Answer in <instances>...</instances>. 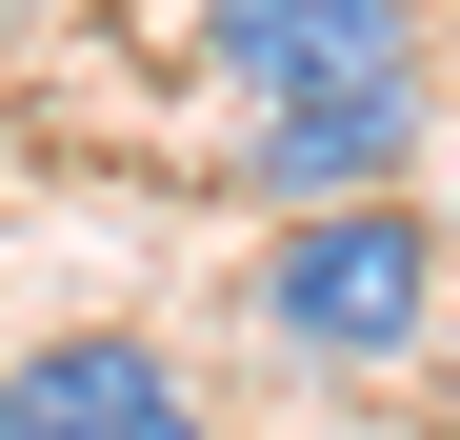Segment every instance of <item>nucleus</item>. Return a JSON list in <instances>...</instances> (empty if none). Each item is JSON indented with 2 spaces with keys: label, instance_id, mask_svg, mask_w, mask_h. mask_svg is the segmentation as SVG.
<instances>
[{
  "label": "nucleus",
  "instance_id": "1",
  "mask_svg": "<svg viewBox=\"0 0 460 440\" xmlns=\"http://www.w3.org/2000/svg\"><path fill=\"white\" fill-rule=\"evenodd\" d=\"M261 340L280 360H401L440 321V220L401 180H360V200H280V241H261Z\"/></svg>",
  "mask_w": 460,
  "mask_h": 440
},
{
  "label": "nucleus",
  "instance_id": "4",
  "mask_svg": "<svg viewBox=\"0 0 460 440\" xmlns=\"http://www.w3.org/2000/svg\"><path fill=\"white\" fill-rule=\"evenodd\" d=\"M21 440H200V381H181L161 340L81 321V340H40V360H21Z\"/></svg>",
  "mask_w": 460,
  "mask_h": 440
},
{
  "label": "nucleus",
  "instance_id": "3",
  "mask_svg": "<svg viewBox=\"0 0 460 440\" xmlns=\"http://www.w3.org/2000/svg\"><path fill=\"white\" fill-rule=\"evenodd\" d=\"M200 60L241 101H321V81H420V0H200Z\"/></svg>",
  "mask_w": 460,
  "mask_h": 440
},
{
  "label": "nucleus",
  "instance_id": "2",
  "mask_svg": "<svg viewBox=\"0 0 460 440\" xmlns=\"http://www.w3.org/2000/svg\"><path fill=\"white\" fill-rule=\"evenodd\" d=\"M420 161V81H321V101H241V140H220V180L241 200H360Z\"/></svg>",
  "mask_w": 460,
  "mask_h": 440
},
{
  "label": "nucleus",
  "instance_id": "5",
  "mask_svg": "<svg viewBox=\"0 0 460 440\" xmlns=\"http://www.w3.org/2000/svg\"><path fill=\"white\" fill-rule=\"evenodd\" d=\"M0 440H21V381H0Z\"/></svg>",
  "mask_w": 460,
  "mask_h": 440
}]
</instances>
